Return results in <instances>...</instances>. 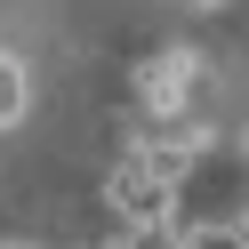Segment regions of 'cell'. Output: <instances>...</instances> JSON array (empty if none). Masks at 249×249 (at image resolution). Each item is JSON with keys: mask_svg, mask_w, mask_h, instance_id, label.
I'll list each match as a JSON object with an SVG mask.
<instances>
[{"mask_svg": "<svg viewBox=\"0 0 249 249\" xmlns=\"http://www.w3.org/2000/svg\"><path fill=\"white\" fill-rule=\"evenodd\" d=\"M105 201L121 209V225H129V241H153V233H169V225H177V193H169L161 177H145L137 161H121V169H113V185H105Z\"/></svg>", "mask_w": 249, "mask_h": 249, "instance_id": "obj_1", "label": "cell"}, {"mask_svg": "<svg viewBox=\"0 0 249 249\" xmlns=\"http://www.w3.org/2000/svg\"><path fill=\"white\" fill-rule=\"evenodd\" d=\"M209 153H217V129H209V121H185V129H169V137H137V153H129V161L145 169V177H161L169 193H177V185L193 177Z\"/></svg>", "mask_w": 249, "mask_h": 249, "instance_id": "obj_2", "label": "cell"}, {"mask_svg": "<svg viewBox=\"0 0 249 249\" xmlns=\"http://www.w3.org/2000/svg\"><path fill=\"white\" fill-rule=\"evenodd\" d=\"M193 81H201V56H193V49H161V56L145 65V81H137V97H145L153 121H177L185 105H193Z\"/></svg>", "mask_w": 249, "mask_h": 249, "instance_id": "obj_3", "label": "cell"}, {"mask_svg": "<svg viewBox=\"0 0 249 249\" xmlns=\"http://www.w3.org/2000/svg\"><path fill=\"white\" fill-rule=\"evenodd\" d=\"M177 241L185 249H249V233L241 225H177Z\"/></svg>", "mask_w": 249, "mask_h": 249, "instance_id": "obj_4", "label": "cell"}, {"mask_svg": "<svg viewBox=\"0 0 249 249\" xmlns=\"http://www.w3.org/2000/svg\"><path fill=\"white\" fill-rule=\"evenodd\" d=\"M17 113H24V65H17V56H0V129H8Z\"/></svg>", "mask_w": 249, "mask_h": 249, "instance_id": "obj_5", "label": "cell"}, {"mask_svg": "<svg viewBox=\"0 0 249 249\" xmlns=\"http://www.w3.org/2000/svg\"><path fill=\"white\" fill-rule=\"evenodd\" d=\"M233 145H241V161H249V129H241V137H233Z\"/></svg>", "mask_w": 249, "mask_h": 249, "instance_id": "obj_6", "label": "cell"}, {"mask_svg": "<svg viewBox=\"0 0 249 249\" xmlns=\"http://www.w3.org/2000/svg\"><path fill=\"white\" fill-rule=\"evenodd\" d=\"M193 8H225V0H193Z\"/></svg>", "mask_w": 249, "mask_h": 249, "instance_id": "obj_7", "label": "cell"}, {"mask_svg": "<svg viewBox=\"0 0 249 249\" xmlns=\"http://www.w3.org/2000/svg\"><path fill=\"white\" fill-rule=\"evenodd\" d=\"M0 249H33V241H0Z\"/></svg>", "mask_w": 249, "mask_h": 249, "instance_id": "obj_8", "label": "cell"}]
</instances>
